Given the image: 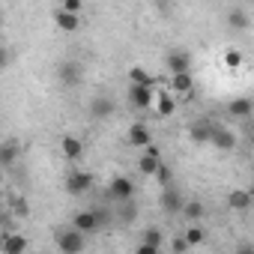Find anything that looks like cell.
<instances>
[{
	"label": "cell",
	"instance_id": "obj_25",
	"mask_svg": "<svg viewBox=\"0 0 254 254\" xmlns=\"http://www.w3.org/2000/svg\"><path fill=\"white\" fill-rule=\"evenodd\" d=\"M129 84H153V78L144 66H132L129 69Z\"/></svg>",
	"mask_w": 254,
	"mask_h": 254
},
{
	"label": "cell",
	"instance_id": "obj_23",
	"mask_svg": "<svg viewBox=\"0 0 254 254\" xmlns=\"http://www.w3.org/2000/svg\"><path fill=\"white\" fill-rule=\"evenodd\" d=\"M203 212H206V209H203V203H200V200H186V206H183V215H186L189 221H200V218H203Z\"/></svg>",
	"mask_w": 254,
	"mask_h": 254
},
{
	"label": "cell",
	"instance_id": "obj_30",
	"mask_svg": "<svg viewBox=\"0 0 254 254\" xmlns=\"http://www.w3.org/2000/svg\"><path fill=\"white\" fill-rule=\"evenodd\" d=\"M96 215H99V224H102V230H105V227L114 221V215H111L108 209H102V206H96Z\"/></svg>",
	"mask_w": 254,
	"mask_h": 254
},
{
	"label": "cell",
	"instance_id": "obj_2",
	"mask_svg": "<svg viewBox=\"0 0 254 254\" xmlns=\"http://www.w3.org/2000/svg\"><path fill=\"white\" fill-rule=\"evenodd\" d=\"M57 78H60L63 87H81V81H84V69H81L78 60H63V63L57 66Z\"/></svg>",
	"mask_w": 254,
	"mask_h": 254
},
{
	"label": "cell",
	"instance_id": "obj_5",
	"mask_svg": "<svg viewBox=\"0 0 254 254\" xmlns=\"http://www.w3.org/2000/svg\"><path fill=\"white\" fill-rule=\"evenodd\" d=\"M93 174H87V171H72L69 177H66V191L72 194V197H78V194H87L90 189H93Z\"/></svg>",
	"mask_w": 254,
	"mask_h": 254
},
{
	"label": "cell",
	"instance_id": "obj_22",
	"mask_svg": "<svg viewBox=\"0 0 254 254\" xmlns=\"http://www.w3.org/2000/svg\"><path fill=\"white\" fill-rule=\"evenodd\" d=\"M227 24H230L233 30H248L251 21H248V15H245L242 9H230V12H227Z\"/></svg>",
	"mask_w": 254,
	"mask_h": 254
},
{
	"label": "cell",
	"instance_id": "obj_8",
	"mask_svg": "<svg viewBox=\"0 0 254 254\" xmlns=\"http://www.w3.org/2000/svg\"><path fill=\"white\" fill-rule=\"evenodd\" d=\"M72 227H78V230H84V233H99L102 224H99L96 206H93V209H81V212H75V215H72Z\"/></svg>",
	"mask_w": 254,
	"mask_h": 254
},
{
	"label": "cell",
	"instance_id": "obj_34",
	"mask_svg": "<svg viewBox=\"0 0 254 254\" xmlns=\"http://www.w3.org/2000/svg\"><path fill=\"white\" fill-rule=\"evenodd\" d=\"M245 138H248V144H251V147H254V123H251V126H248V132H245Z\"/></svg>",
	"mask_w": 254,
	"mask_h": 254
},
{
	"label": "cell",
	"instance_id": "obj_7",
	"mask_svg": "<svg viewBox=\"0 0 254 254\" xmlns=\"http://www.w3.org/2000/svg\"><path fill=\"white\" fill-rule=\"evenodd\" d=\"M183 206H186V197L174 189V186H165L162 189V209L168 215H183Z\"/></svg>",
	"mask_w": 254,
	"mask_h": 254
},
{
	"label": "cell",
	"instance_id": "obj_3",
	"mask_svg": "<svg viewBox=\"0 0 254 254\" xmlns=\"http://www.w3.org/2000/svg\"><path fill=\"white\" fill-rule=\"evenodd\" d=\"M108 194H111L114 203L132 200V197H135V183H132L129 177H114V180L108 183Z\"/></svg>",
	"mask_w": 254,
	"mask_h": 254
},
{
	"label": "cell",
	"instance_id": "obj_31",
	"mask_svg": "<svg viewBox=\"0 0 254 254\" xmlns=\"http://www.w3.org/2000/svg\"><path fill=\"white\" fill-rule=\"evenodd\" d=\"M60 6H63V9H69V12H78V15H81V9H84V3H81V0H63Z\"/></svg>",
	"mask_w": 254,
	"mask_h": 254
},
{
	"label": "cell",
	"instance_id": "obj_15",
	"mask_svg": "<svg viewBox=\"0 0 254 254\" xmlns=\"http://www.w3.org/2000/svg\"><path fill=\"white\" fill-rule=\"evenodd\" d=\"M18 156H21V144L18 141H3L0 144V165L3 168H12L18 162Z\"/></svg>",
	"mask_w": 254,
	"mask_h": 254
},
{
	"label": "cell",
	"instance_id": "obj_24",
	"mask_svg": "<svg viewBox=\"0 0 254 254\" xmlns=\"http://www.w3.org/2000/svg\"><path fill=\"white\" fill-rule=\"evenodd\" d=\"M141 242H147V245H153V248L159 251L165 239H162V230H159V227H147V230L141 233Z\"/></svg>",
	"mask_w": 254,
	"mask_h": 254
},
{
	"label": "cell",
	"instance_id": "obj_10",
	"mask_svg": "<svg viewBox=\"0 0 254 254\" xmlns=\"http://www.w3.org/2000/svg\"><path fill=\"white\" fill-rule=\"evenodd\" d=\"M165 66H168L171 75H177V72H191V54H189V51H171V54L165 57Z\"/></svg>",
	"mask_w": 254,
	"mask_h": 254
},
{
	"label": "cell",
	"instance_id": "obj_20",
	"mask_svg": "<svg viewBox=\"0 0 254 254\" xmlns=\"http://www.w3.org/2000/svg\"><path fill=\"white\" fill-rule=\"evenodd\" d=\"M227 206H230V209H236V212H245V209L251 206V194H248V191H242V189H236V191H230V194H227Z\"/></svg>",
	"mask_w": 254,
	"mask_h": 254
},
{
	"label": "cell",
	"instance_id": "obj_14",
	"mask_svg": "<svg viewBox=\"0 0 254 254\" xmlns=\"http://www.w3.org/2000/svg\"><path fill=\"white\" fill-rule=\"evenodd\" d=\"M129 144L132 147H138V150H144V147H150L153 144V135H150V129L144 123H135L132 129H129Z\"/></svg>",
	"mask_w": 254,
	"mask_h": 254
},
{
	"label": "cell",
	"instance_id": "obj_19",
	"mask_svg": "<svg viewBox=\"0 0 254 254\" xmlns=\"http://www.w3.org/2000/svg\"><path fill=\"white\" fill-rule=\"evenodd\" d=\"M209 135H212V123H194V126H189V138L194 144H209Z\"/></svg>",
	"mask_w": 254,
	"mask_h": 254
},
{
	"label": "cell",
	"instance_id": "obj_4",
	"mask_svg": "<svg viewBox=\"0 0 254 254\" xmlns=\"http://www.w3.org/2000/svg\"><path fill=\"white\" fill-rule=\"evenodd\" d=\"M236 141H239V138H236V132H233V129H227V126H218V123L212 126L209 144H212L215 150H221V153H230V150L236 147Z\"/></svg>",
	"mask_w": 254,
	"mask_h": 254
},
{
	"label": "cell",
	"instance_id": "obj_6",
	"mask_svg": "<svg viewBox=\"0 0 254 254\" xmlns=\"http://www.w3.org/2000/svg\"><path fill=\"white\" fill-rule=\"evenodd\" d=\"M129 102L135 111H147L153 105V84H132L129 87Z\"/></svg>",
	"mask_w": 254,
	"mask_h": 254
},
{
	"label": "cell",
	"instance_id": "obj_29",
	"mask_svg": "<svg viewBox=\"0 0 254 254\" xmlns=\"http://www.w3.org/2000/svg\"><path fill=\"white\" fill-rule=\"evenodd\" d=\"M12 212H15V215H27V212H30L27 200H24V197H15V200H12Z\"/></svg>",
	"mask_w": 254,
	"mask_h": 254
},
{
	"label": "cell",
	"instance_id": "obj_26",
	"mask_svg": "<svg viewBox=\"0 0 254 254\" xmlns=\"http://www.w3.org/2000/svg\"><path fill=\"white\" fill-rule=\"evenodd\" d=\"M186 239H189V245L194 248V245H200V242L206 239V233H203V227H200L197 221H191V227L186 230Z\"/></svg>",
	"mask_w": 254,
	"mask_h": 254
},
{
	"label": "cell",
	"instance_id": "obj_21",
	"mask_svg": "<svg viewBox=\"0 0 254 254\" xmlns=\"http://www.w3.org/2000/svg\"><path fill=\"white\" fill-rule=\"evenodd\" d=\"M135 218H138V206H135L132 200L117 203V221H120V224H132Z\"/></svg>",
	"mask_w": 254,
	"mask_h": 254
},
{
	"label": "cell",
	"instance_id": "obj_27",
	"mask_svg": "<svg viewBox=\"0 0 254 254\" xmlns=\"http://www.w3.org/2000/svg\"><path fill=\"white\" fill-rule=\"evenodd\" d=\"M224 66H227V69H239V66H242V51H236V48L224 51Z\"/></svg>",
	"mask_w": 254,
	"mask_h": 254
},
{
	"label": "cell",
	"instance_id": "obj_16",
	"mask_svg": "<svg viewBox=\"0 0 254 254\" xmlns=\"http://www.w3.org/2000/svg\"><path fill=\"white\" fill-rule=\"evenodd\" d=\"M251 111H254V102H251L248 96H239V99H233V102L227 105V114L236 117V120H248Z\"/></svg>",
	"mask_w": 254,
	"mask_h": 254
},
{
	"label": "cell",
	"instance_id": "obj_9",
	"mask_svg": "<svg viewBox=\"0 0 254 254\" xmlns=\"http://www.w3.org/2000/svg\"><path fill=\"white\" fill-rule=\"evenodd\" d=\"M27 251V239L15 230L3 233V239H0V254H24Z\"/></svg>",
	"mask_w": 254,
	"mask_h": 254
},
{
	"label": "cell",
	"instance_id": "obj_13",
	"mask_svg": "<svg viewBox=\"0 0 254 254\" xmlns=\"http://www.w3.org/2000/svg\"><path fill=\"white\" fill-rule=\"evenodd\" d=\"M171 93H180V96H191V90H194V78H191V72H177V75H171V87H168Z\"/></svg>",
	"mask_w": 254,
	"mask_h": 254
},
{
	"label": "cell",
	"instance_id": "obj_12",
	"mask_svg": "<svg viewBox=\"0 0 254 254\" xmlns=\"http://www.w3.org/2000/svg\"><path fill=\"white\" fill-rule=\"evenodd\" d=\"M54 24L63 30V33H75L78 27H81V18H78V12H69V9H54Z\"/></svg>",
	"mask_w": 254,
	"mask_h": 254
},
{
	"label": "cell",
	"instance_id": "obj_32",
	"mask_svg": "<svg viewBox=\"0 0 254 254\" xmlns=\"http://www.w3.org/2000/svg\"><path fill=\"white\" fill-rule=\"evenodd\" d=\"M189 248H191V245H189V239H186V236L171 242V251H189Z\"/></svg>",
	"mask_w": 254,
	"mask_h": 254
},
{
	"label": "cell",
	"instance_id": "obj_33",
	"mask_svg": "<svg viewBox=\"0 0 254 254\" xmlns=\"http://www.w3.org/2000/svg\"><path fill=\"white\" fill-rule=\"evenodd\" d=\"M138 254H156V248L147 245V242H141V245H138Z\"/></svg>",
	"mask_w": 254,
	"mask_h": 254
},
{
	"label": "cell",
	"instance_id": "obj_11",
	"mask_svg": "<svg viewBox=\"0 0 254 254\" xmlns=\"http://www.w3.org/2000/svg\"><path fill=\"white\" fill-rule=\"evenodd\" d=\"M114 111H117V102H114L111 96H96V99L90 102V117H93V120H108Z\"/></svg>",
	"mask_w": 254,
	"mask_h": 254
},
{
	"label": "cell",
	"instance_id": "obj_1",
	"mask_svg": "<svg viewBox=\"0 0 254 254\" xmlns=\"http://www.w3.org/2000/svg\"><path fill=\"white\" fill-rule=\"evenodd\" d=\"M54 239H57V248L63 254H78V251L87 248V233L78 230V227H60L54 233Z\"/></svg>",
	"mask_w": 254,
	"mask_h": 254
},
{
	"label": "cell",
	"instance_id": "obj_28",
	"mask_svg": "<svg viewBox=\"0 0 254 254\" xmlns=\"http://www.w3.org/2000/svg\"><path fill=\"white\" fill-rule=\"evenodd\" d=\"M171 177H174V174H171V168H168V165H159L156 180H159V186H162V189H165V186H171Z\"/></svg>",
	"mask_w": 254,
	"mask_h": 254
},
{
	"label": "cell",
	"instance_id": "obj_17",
	"mask_svg": "<svg viewBox=\"0 0 254 254\" xmlns=\"http://www.w3.org/2000/svg\"><path fill=\"white\" fill-rule=\"evenodd\" d=\"M60 150H63V156L72 159V162L84 156V144H81L75 135H63V138H60Z\"/></svg>",
	"mask_w": 254,
	"mask_h": 254
},
{
	"label": "cell",
	"instance_id": "obj_18",
	"mask_svg": "<svg viewBox=\"0 0 254 254\" xmlns=\"http://www.w3.org/2000/svg\"><path fill=\"white\" fill-rule=\"evenodd\" d=\"M174 111H177V99H174L168 90H162V93L156 96V114H159V117H171Z\"/></svg>",
	"mask_w": 254,
	"mask_h": 254
}]
</instances>
